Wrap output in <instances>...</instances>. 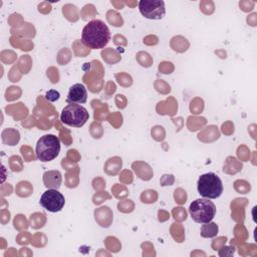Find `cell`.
<instances>
[{"label":"cell","mask_w":257,"mask_h":257,"mask_svg":"<svg viewBox=\"0 0 257 257\" xmlns=\"http://www.w3.org/2000/svg\"><path fill=\"white\" fill-rule=\"evenodd\" d=\"M110 40V31L107 25L99 20L89 21L82 29L81 41L91 49H101L108 44Z\"/></svg>","instance_id":"obj_1"},{"label":"cell","mask_w":257,"mask_h":257,"mask_svg":"<svg viewBox=\"0 0 257 257\" xmlns=\"http://www.w3.org/2000/svg\"><path fill=\"white\" fill-rule=\"evenodd\" d=\"M197 190L203 198L217 199L222 195L224 187L219 176L209 172L200 176L197 182Z\"/></svg>","instance_id":"obj_2"},{"label":"cell","mask_w":257,"mask_h":257,"mask_svg":"<svg viewBox=\"0 0 257 257\" xmlns=\"http://www.w3.org/2000/svg\"><path fill=\"white\" fill-rule=\"evenodd\" d=\"M216 210L215 204L207 198L196 199L189 207L191 218L200 224L211 222L216 215Z\"/></svg>","instance_id":"obj_3"},{"label":"cell","mask_w":257,"mask_h":257,"mask_svg":"<svg viewBox=\"0 0 257 257\" xmlns=\"http://www.w3.org/2000/svg\"><path fill=\"white\" fill-rule=\"evenodd\" d=\"M60 152V141L54 135L42 136L36 144L37 159L43 163L54 160Z\"/></svg>","instance_id":"obj_4"},{"label":"cell","mask_w":257,"mask_h":257,"mask_svg":"<svg viewBox=\"0 0 257 257\" xmlns=\"http://www.w3.org/2000/svg\"><path fill=\"white\" fill-rule=\"evenodd\" d=\"M89 118V113L85 107L77 103H68L61 111L60 120L69 126L81 127Z\"/></svg>","instance_id":"obj_5"},{"label":"cell","mask_w":257,"mask_h":257,"mask_svg":"<svg viewBox=\"0 0 257 257\" xmlns=\"http://www.w3.org/2000/svg\"><path fill=\"white\" fill-rule=\"evenodd\" d=\"M39 203L48 212L56 213L64 207L65 198L57 189H47L41 195Z\"/></svg>","instance_id":"obj_6"},{"label":"cell","mask_w":257,"mask_h":257,"mask_svg":"<svg viewBox=\"0 0 257 257\" xmlns=\"http://www.w3.org/2000/svg\"><path fill=\"white\" fill-rule=\"evenodd\" d=\"M139 10L145 18L152 20L162 19L166 14L163 0H141L139 2Z\"/></svg>","instance_id":"obj_7"},{"label":"cell","mask_w":257,"mask_h":257,"mask_svg":"<svg viewBox=\"0 0 257 257\" xmlns=\"http://www.w3.org/2000/svg\"><path fill=\"white\" fill-rule=\"evenodd\" d=\"M87 100V91L82 83H75L70 86L66 102L67 103H85Z\"/></svg>","instance_id":"obj_8"},{"label":"cell","mask_w":257,"mask_h":257,"mask_svg":"<svg viewBox=\"0 0 257 257\" xmlns=\"http://www.w3.org/2000/svg\"><path fill=\"white\" fill-rule=\"evenodd\" d=\"M61 173L57 170L47 171L43 174V183L47 189H59L61 185Z\"/></svg>","instance_id":"obj_9"},{"label":"cell","mask_w":257,"mask_h":257,"mask_svg":"<svg viewBox=\"0 0 257 257\" xmlns=\"http://www.w3.org/2000/svg\"><path fill=\"white\" fill-rule=\"evenodd\" d=\"M218 234V226L213 222L204 223L201 227V236L204 238H212Z\"/></svg>","instance_id":"obj_10"},{"label":"cell","mask_w":257,"mask_h":257,"mask_svg":"<svg viewBox=\"0 0 257 257\" xmlns=\"http://www.w3.org/2000/svg\"><path fill=\"white\" fill-rule=\"evenodd\" d=\"M45 96H46V98H47L49 101H55V100H57V99L59 98L60 94H59L58 91H56V90H54V89H50L49 91L46 92Z\"/></svg>","instance_id":"obj_11"}]
</instances>
